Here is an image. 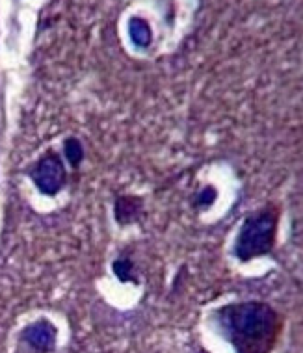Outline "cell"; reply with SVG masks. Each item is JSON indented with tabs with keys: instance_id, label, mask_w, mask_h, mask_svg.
Returning a JSON list of instances; mask_svg holds the SVG:
<instances>
[{
	"instance_id": "5b68a950",
	"label": "cell",
	"mask_w": 303,
	"mask_h": 353,
	"mask_svg": "<svg viewBox=\"0 0 303 353\" xmlns=\"http://www.w3.org/2000/svg\"><path fill=\"white\" fill-rule=\"evenodd\" d=\"M144 214V199L139 195L123 194L115 197L114 219L117 225H133Z\"/></svg>"
},
{
	"instance_id": "8992f818",
	"label": "cell",
	"mask_w": 303,
	"mask_h": 353,
	"mask_svg": "<svg viewBox=\"0 0 303 353\" xmlns=\"http://www.w3.org/2000/svg\"><path fill=\"white\" fill-rule=\"evenodd\" d=\"M112 272L119 283H133V285L139 283L138 274H136V264L127 255L119 256L112 262Z\"/></svg>"
},
{
	"instance_id": "ba28073f",
	"label": "cell",
	"mask_w": 303,
	"mask_h": 353,
	"mask_svg": "<svg viewBox=\"0 0 303 353\" xmlns=\"http://www.w3.org/2000/svg\"><path fill=\"white\" fill-rule=\"evenodd\" d=\"M218 197V192L213 188V186H206L205 190H201L199 195L195 197V205L197 207H211Z\"/></svg>"
},
{
	"instance_id": "277c9868",
	"label": "cell",
	"mask_w": 303,
	"mask_h": 353,
	"mask_svg": "<svg viewBox=\"0 0 303 353\" xmlns=\"http://www.w3.org/2000/svg\"><path fill=\"white\" fill-rule=\"evenodd\" d=\"M56 336L58 331L55 323L47 318H39L21 331L19 342L30 353H50L56 347Z\"/></svg>"
},
{
	"instance_id": "6da1fadb",
	"label": "cell",
	"mask_w": 303,
	"mask_h": 353,
	"mask_svg": "<svg viewBox=\"0 0 303 353\" xmlns=\"http://www.w3.org/2000/svg\"><path fill=\"white\" fill-rule=\"evenodd\" d=\"M219 335L235 353H272L283 331V318L264 301H237L214 312Z\"/></svg>"
},
{
	"instance_id": "52a82bcc",
	"label": "cell",
	"mask_w": 303,
	"mask_h": 353,
	"mask_svg": "<svg viewBox=\"0 0 303 353\" xmlns=\"http://www.w3.org/2000/svg\"><path fill=\"white\" fill-rule=\"evenodd\" d=\"M63 159L67 160V164L71 165V168H80L82 164V160H84V145H82V141L79 138H75V136H69L63 140Z\"/></svg>"
},
{
	"instance_id": "7a4b0ae2",
	"label": "cell",
	"mask_w": 303,
	"mask_h": 353,
	"mask_svg": "<svg viewBox=\"0 0 303 353\" xmlns=\"http://www.w3.org/2000/svg\"><path fill=\"white\" fill-rule=\"evenodd\" d=\"M279 216L281 210L275 203H268L244 218L235 240V256L240 262L270 255L277 242Z\"/></svg>"
},
{
	"instance_id": "3957f363",
	"label": "cell",
	"mask_w": 303,
	"mask_h": 353,
	"mask_svg": "<svg viewBox=\"0 0 303 353\" xmlns=\"http://www.w3.org/2000/svg\"><path fill=\"white\" fill-rule=\"evenodd\" d=\"M28 179L45 197H56L67 184V168L63 157L55 149H47L30 165Z\"/></svg>"
}]
</instances>
